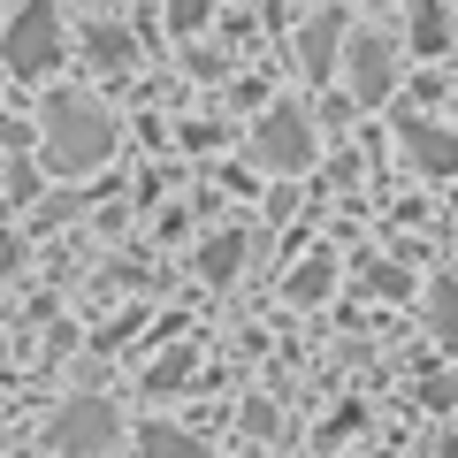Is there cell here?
I'll list each match as a JSON object with an SVG mask.
<instances>
[{
	"label": "cell",
	"instance_id": "cell-1",
	"mask_svg": "<svg viewBox=\"0 0 458 458\" xmlns=\"http://www.w3.org/2000/svg\"><path fill=\"white\" fill-rule=\"evenodd\" d=\"M38 146H47V168L62 176H84L114 153V114L84 92H54L47 99V123H38Z\"/></svg>",
	"mask_w": 458,
	"mask_h": 458
},
{
	"label": "cell",
	"instance_id": "cell-2",
	"mask_svg": "<svg viewBox=\"0 0 458 458\" xmlns=\"http://www.w3.org/2000/svg\"><path fill=\"white\" fill-rule=\"evenodd\" d=\"M0 62L16 69V77H38V69L62 62V16H54V0H23L8 38H0Z\"/></svg>",
	"mask_w": 458,
	"mask_h": 458
},
{
	"label": "cell",
	"instance_id": "cell-3",
	"mask_svg": "<svg viewBox=\"0 0 458 458\" xmlns=\"http://www.w3.org/2000/svg\"><path fill=\"white\" fill-rule=\"evenodd\" d=\"M54 451L62 458H99V451H114V436H123V420H114V405L107 397H69L62 412H54Z\"/></svg>",
	"mask_w": 458,
	"mask_h": 458
},
{
	"label": "cell",
	"instance_id": "cell-4",
	"mask_svg": "<svg viewBox=\"0 0 458 458\" xmlns=\"http://www.w3.org/2000/svg\"><path fill=\"white\" fill-rule=\"evenodd\" d=\"M252 161L267 168V176H298V168L313 161V131L298 107H267L260 131H252Z\"/></svg>",
	"mask_w": 458,
	"mask_h": 458
},
{
	"label": "cell",
	"instance_id": "cell-5",
	"mask_svg": "<svg viewBox=\"0 0 458 458\" xmlns=\"http://www.w3.org/2000/svg\"><path fill=\"white\" fill-rule=\"evenodd\" d=\"M352 92H360L367 107L390 99V38H360V47H352Z\"/></svg>",
	"mask_w": 458,
	"mask_h": 458
},
{
	"label": "cell",
	"instance_id": "cell-6",
	"mask_svg": "<svg viewBox=\"0 0 458 458\" xmlns=\"http://www.w3.org/2000/svg\"><path fill=\"white\" fill-rule=\"evenodd\" d=\"M405 146H412V161H420L428 176H458V138L451 131H436V123H405Z\"/></svg>",
	"mask_w": 458,
	"mask_h": 458
},
{
	"label": "cell",
	"instance_id": "cell-7",
	"mask_svg": "<svg viewBox=\"0 0 458 458\" xmlns=\"http://www.w3.org/2000/svg\"><path fill=\"white\" fill-rule=\"evenodd\" d=\"M336 47H344V23L336 16H313L306 31H298V62H306V77H328V69H336Z\"/></svg>",
	"mask_w": 458,
	"mask_h": 458
},
{
	"label": "cell",
	"instance_id": "cell-8",
	"mask_svg": "<svg viewBox=\"0 0 458 458\" xmlns=\"http://www.w3.org/2000/svg\"><path fill=\"white\" fill-rule=\"evenodd\" d=\"M138 458H207V451H199V443L183 436V428H168V420H146V428H138Z\"/></svg>",
	"mask_w": 458,
	"mask_h": 458
},
{
	"label": "cell",
	"instance_id": "cell-9",
	"mask_svg": "<svg viewBox=\"0 0 458 458\" xmlns=\"http://www.w3.org/2000/svg\"><path fill=\"white\" fill-rule=\"evenodd\" d=\"M237 260H245V237H237V229H229V237H214V245L199 252V267H207V283H229V276H237Z\"/></svg>",
	"mask_w": 458,
	"mask_h": 458
},
{
	"label": "cell",
	"instance_id": "cell-10",
	"mask_svg": "<svg viewBox=\"0 0 458 458\" xmlns=\"http://www.w3.org/2000/svg\"><path fill=\"white\" fill-rule=\"evenodd\" d=\"M412 47H420V54H443V47H451V8L428 0L420 16H412Z\"/></svg>",
	"mask_w": 458,
	"mask_h": 458
},
{
	"label": "cell",
	"instance_id": "cell-11",
	"mask_svg": "<svg viewBox=\"0 0 458 458\" xmlns=\"http://www.w3.org/2000/svg\"><path fill=\"white\" fill-rule=\"evenodd\" d=\"M328 283H336V260H328V252H313V260L291 276V298H298V306H313V298H321Z\"/></svg>",
	"mask_w": 458,
	"mask_h": 458
},
{
	"label": "cell",
	"instance_id": "cell-12",
	"mask_svg": "<svg viewBox=\"0 0 458 458\" xmlns=\"http://www.w3.org/2000/svg\"><path fill=\"white\" fill-rule=\"evenodd\" d=\"M428 321H436L443 344H458V283H436L428 291Z\"/></svg>",
	"mask_w": 458,
	"mask_h": 458
},
{
	"label": "cell",
	"instance_id": "cell-13",
	"mask_svg": "<svg viewBox=\"0 0 458 458\" xmlns=\"http://www.w3.org/2000/svg\"><path fill=\"white\" fill-rule=\"evenodd\" d=\"M207 8H214V0H168V23H176V31H199Z\"/></svg>",
	"mask_w": 458,
	"mask_h": 458
},
{
	"label": "cell",
	"instance_id": "cell-14",
	"mask_svg": "<svg viewBox=\"0 0 458 458\" xmlns=\"http://www.w3.org/2000/svg\"><path fill=\"white\" fill-rule=\"evenodd\" d=\"M92 54H99V62H131V38H123V31H92Z\"/></svg>",
	"mask_w": 458,
	"mask_h": 458
},
{
	"label": "cell",
	"instance_id": "cell-15",
	"mask_svg": "<svg viewBox=\"0 0 458 458\" xmlns=\"http://www.w3.org/2000/svg\"><path fill=\"white\" fill-rule=\"evenodd\" d=\"M16 260H23V245L8 237V229H0V283H8V267H16Z\"/></svg>",
	"mask_w": 458,
	"mask_h": 458
},
{
	"label": "cell",
	"instance_id": "cell-16",
	"mask_svg": "<svg viewBox=\"0 0 458 458\" xmlns=\"http://www.w3.org/2000/svg\"><path fill=\"white\" fill-rule=\"evenodd\" d=\"M428 397H436V405H458V375H443V382H428Z\"/></svg>",
	"mask_w": 458,
	"mask_h": 458
}]
</instances>
